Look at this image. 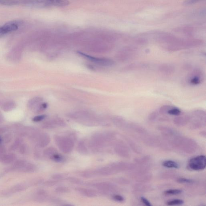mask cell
<instances>
[{
	"label": "cell",
	"instance_id": "obj_1",
	"mask_svg": "<svg viewBox=\"0 0 206 206\" xmlns=\"http://www.w3.org/2000/svg\"><path fill=\"white\" fill-rule=\"evenodd\" d=\"M54 140L59 149L64 153L71 152L75 146L73 138L68 137L56 135L54 137Z\"/></svg>",
	"mask_w": 206,
	"mask_h": 206
},
{
	"label": "cell",
	"instance_id": "obj_2",
	"mask_svg": "<svg viewBox=\"0 0 206 206\" xmlns=\"http://www.w3.org/2000/svg\"><path fill=\"white\" fill-rule=\"evenodd\" d=\"M28 3L41 7H63L69 4L68 0H29Z\"/></svg>",
	"mask_w": 206,
	"mask_h": 206
},
{
	"label": "cell",
	"instance_id": "obj_3",
	"mask_svg": "<svg viewBox=\"0 0 206 206\" xmlns=\"http://www.w3.org/2000/svg\"><path fill=\"white\" fill-rule=\"evenodd\" d=\"M104 133H96L91 137L89 142V148L92 151L98 152L106 144Z\"/></svg>",
	"mask_w": 206,
	"mask_h": 206
},
{
	"label": "cell",
	"instance_id": "obj_4",
	"mask_svg": "<svg viewBox=\"0 0 206 206\" xmlns=\"http://www.w3.org/2000/svg\"><path fill=\"white\" fill-rule=\"evenodd\" d=\"M191 169L199 171L204 170L206 166V158L205 155H201L191 159L188 162Z\"/></svg>",
	"mask_w": 206,
	"mask_h": 206
},
{
	"label": "cell",
	"instance_id": "obj_5",
	"mask_svg": "<svg viewBox=\"0 0 206 206\" xmlns=\"http://www.w3.org/2000/svg\"><path fill=\"white\" fill-rule=\"evenodd\" d=\"M138 52L136 48L130 47L126 48L121 52L118 56V58L120 60L125 61L132 60L136 57Z\"/></svg>",
	"mask_w": 206,
	"mask_h": 206
},
{
	"label": "cell",
	"instance_id": "obj_6",
	"mask_svg": "<svg viewBox=\"0 0 206 206\" xmlns=\"http://www.w3.org/2000/svg\"><path fill=\"white\" fill-rule=\"evenodd\" d=\"M202 79L203 74L202 72L200 70L196 69L193 71L190 74L188 81L190 84L197 86L202 82Z\"/></svg>",
	"mask_w": 206,
	"mask_h": 206
},
{
	"label": "cell",
	"instance_id": "obj_7",
	"mask_svg": "<svg viewBox=\"0 0 206 206\" xmlns=\"http://www.w3.org/2000/svg\"><path fill=\"white\" fill-rule=\"evenodd\" d=\"M149 67V64L146 62H136L127 65L124 68L123 70L126 72L133 71L146 69Z\"/></svg>",
	"mask_w": 206,
	"mask_h": 206
},
{
	"label": "cell",
	"instance_id": "obj_8",
	"mask_svg": "<svg viewBox=\"0 0 206 206\" xmlns=\"http://www.w3.org/2000/svg\"><path fill=\"white\" fill-rule=\"evenodd\" d=\"M18 24L16 22L7 23L0 27V36L7 34L9 33L16 31L18 28Z\"/></svg>",
	"mask_w": 206,
	"mask_h": 206
},
{
	"label": "cell",
	"instance_id": "obj_9",
	"mask_svg": "<svg viewBox=\"0 0 206 206\" xmlns=\"http://www.w3.org/2000/svg\"><path fill=\"white\" fill-rule=\"evenodd\" d=\"M78 54L81 55L82 56L86 58H88L89 60L91 61L95 62L98 64L103 65H106V66H112L114 64V62L112 60L108 59H103L97 58L94 57L90 56L87 55L82 52H78Z\"/></svg>",
	"mask_w": 206,
	"mask_h": 206
},
{
	"label": "cell",
	"instance_id": "obj_10",
	"mask_svg": "<svg viewBox=\"0 0 206 206\" xmlns=\"http://www.w3.org/2000/svg\"><path fill=\"white\" fill-rule=\"evenodd\" d=\"M175 69L174 65L169 63L161 64L158 67L159 72L165 75H172L175 72Z\"/></svg>",
	"mask_w": 206,
	"mask_h": 206
},
{
	"label": "cell",
	"instance_id": "obj_11",
	"mask_svg": "<svg viewBox=\"0 0 206 206\" xmlns=\"http://www.w3.org/2000/svg\"><path fill=\"white\" fill-rule=\"evenodd\" d=\"M51 137L46 133H41L37 140V145L40 148H44L49 144Z\"/></svg>",
	"mask_w": 206,
	"mask_h": 206
},
{
	"label": "cell",
	"instance_id": "obj_12",
	"mask_svg": "<svg viewBox=\"0 0 206 206\" xmlns=\"http://www.w3.org/2000/svg\"><path fill=\"white\" fill-rule=\"evenodd\" d=\"M32 198L35 201L43 202L48 200V197L46 192L43 190H39L34 194Z\"/></svg>",
	"mask_w": 206,
	"mask_h": 206
},
{
	"label": "cell",
	"instance_id": "obj_13",
	"mask_svg": "<svg viewBox=\"0 0 206 206\" xmlns=\"http://www.w3.org/2000/svg\"><path fill=\"white\" fill-rule=\"evenodd\" d=\"M96 171L97 175L106 176L114 174L115 170L111 165H110V166H105L100 168Z\"/></svg>",
	"mask_w": 206,
	"mask_h": 206
},
{
	"label": "cell",
	"instance_id": "obj_14",
	"mask_svg": "<svg viewBox=\"0 0 206 206\" xmlns=\"http://www.w3.org/2000/svg\"><path fill=\"white\" fill-rule=\"evenodd\" d=\"M65 123L60 120L52 121L48 122L45 123L43 125V127L47 129H51L59 127H63L65 126Z\"/></svg>",
	"mask_w": 206,
	"mask_h": 206
},
{
	"label": "cell",
	"instance_id": "obj_15",
	"mask_svg": "<svg viewBox=\"0 0 206 206\" xmlns=\"http://www.w3.org/2000/svg\"><path fill=\"white\" fill-rule=\"evenodd\" d=\"M28 186L27 184H18L13 186L10 189L7 190L10 196L16 192H20L26 190L28 188Z\"/></svg>",
	"mask_w": 206,
	"mask_h": 206
},
{
	"label": "cell",
	"instance_id": "obj_16",
	"mask_svg": "<svg viewBox=\"0 0 206 206\" xmlns=\"http://www.w3.org/2000/svg\"><path fill=\"white\" fill-rule=\"evenodd\" d=\"M93 186L97 189L104 192L109 191L113 188L112 185L105 182L95 183L93 184Z\"/></svg>",
	"mask_w": 206,
	"mask_h": 206
},
{
	"label": "cell",
	"instance_id": "obj_17",
	"mask_svg": "<svg viewBox=\"0 0 206 206\" xmlns=\"http://www.w3.org/2000/svg\"><path fill=\"white\" fill-rule=\"evenodd\" d=\"M78 192L81 195L85 197L93 198L96 197L97 193L95 191L93 190L87 189V188H79L77 189Z\"/></svg>",
	"mask_w": 206,
	"mask_h": 206
},
{
	"label": "cell",
	"instance_id": "obj_18",
	"mask_svg": "<svg viewBox=\"0 0 206 206\" xmlns=\"http://www.w3.org/2000/svg\"><path fill=\"white\" fill-rule=\"evenodd\" d=\"M16 156L13 153H9L6 154L3 158L1 163L5 165L11 164L16 161Z\"/></svg>",
	"mask_w": 206,
	"mask_h": 206
},
{
	"label": "cell",
	"instance_id": "obj_19",
	"mask_svg": "<svg viewBox=\"0 0 206 206\" xmlns=\"http://www.w3.org/2000/svg\"><path fill=\"white\" fill-rule=\"evenodd\" d=\"M36 170V167L34 164L27 162L21 170L20 172L30 173V172H35Z\"/></svg>",
	"mask_w": 206,
	"mask_h": 206
},
{
	"label": "cell",
	"instance_id": "obj_20",
	"mask_svg": "<svg viewBox=\"0 0 206 206\" xmlns=\"http://www.w3.org/2000/svg\"><path fill=\"white\" fill-rule=\"evenodd\" d=\"M77 151L80 154L87 155L88 153V148L84 141H81L78 143L77 146Z\"/></svg>",
	"mask_w": 206,
	"mask_h": 206
},
{
	"label": "cell",
	"instance_id": "obj_21",
	"mask_svg": "<svg viewBox=\"0 0 206 206\" xmlns=\"http://www.w3.org/2000/svg\"><path fill=\"white\" fill-rule=\"evenodd\" d=\"M58 153L57 150L53 147H50L45 149L43 152V155L45 157L51 158V157Z\"/></svg>",
	"mask_w": 206,
	"mask_h": 206
},
{
	"label": "cell",
	"instance_id": "obj_22",
	"mask_svg": "<svg viewBox=\"0 0 206 206\" xmlns=\"http://www.w3.org/2000/svg\"><path fill=\"white\" fill-rule=\"evenodd\" d=\"M162 165L165 167L177 169L179 168L178 163L172 160H166L162 163Z\"/></svg>",
	"mask_w": 206,
	"mask_h": 206
},
{
	"label": "cell",
	"instance_id": "obj_23",
	"mask_svg": "<svg viewBox=\"0 0 206 206\" xmlns=\"http://www.w3.org/2000/svg\"><path fill=\"white\" fill-rule=\"evenodd\" d=\"M23 140L21 138H16L12 144L11 145L9 148V150L10 151H14L17 150L19 148V146L23 143Z\"/></svg>",
	"mask_w": 206,
	"mask_h": 206
},
{
	"label": "cell",
	"instance_id": "obj_24",
	"mask_svg": "<svg viewBox=\"0 0 206 206\" xmlns=\"http://www.w3.org/2000/svg\"><path fill=\"white\" fill-rule=\"evenodd\" d=\"M82 176L86 178H91L95 177L97 175L96 171H87L82 172L81 174Z\"/></svg>",
	"mask_w": 206,
	"mask_h": 206
},
{
	"label": "cell",
	"instance_id": "obj_25",
	"mask_svg": "<svg viewBox=\"0 0 206 206\" xmlns=\"http://www.w3.org/2000/svg\"><path fill=\"white\" fill-rule=\"evenodd\" d=\"M184 201L180 199H174L167 202L166 204L168 206L180 205H183Z\"/></svg>",
	"mask_w": 206,
	"mask_h": 206
},
{
	"label": "cell",
	"instance_id": "obj_26",
	"mask_svg": "<svg viewBox=\"0 0 206 206\" xmlns=\"http://www.w3.org/2000/svg\"><path fill=\"white\" fill-rule=\"evenodd\" d=\"M181 113V111L179 108H177L173 107L168 111L167 114L173 115H179Z\"/></svg>",
	"mask_w": 206,
	"mask_h": 206
},
{
	"label": "cell",
	"instance_id": "obj_27",
	"mask_svg": "<svg viewBox=\"0 0 206 206\" xmlns=\"http://www.w3.org/2000/svg\"><path fill=\"white\" fill-rule=\"evenodd\" d=\"M182 191L180 189H170L166 190L164 192L165 195H177L181 194Z\"/></svg>",
	"mask_w": 206,
	"mask_h": 206
},
{
	"label": "cell",
	"instance_id": "obj_28",
	"mask_svg": "<svg viewBox=\"0 0 206 206\" xmlns=\"http://www.w3.org/2000/svg\"><path fill=\"white\" fill-rule=\"evenodd\" d=\"M173 107L172 105H163L160 108V109H159V112L160 114H167L169 110L171 108Z\"/></svg>",
	"mask_w": 206,
	"mask_h": 206
},
{
	"label": "cell",
	"instance_id": "obj_29",
	"mask_svg": "<svg viewBox=\"0 0 206 206\" xmlns=\"http://www.w3.org/2000/svg\"><path fill=\"white\" fill-rule=\"evenodd\" d=\"M28 146L26 144L22 143L18 148L19 151L21 154H26L28 152Z\"/></svg>",
	"mask_w": 206,
	"mask_h": 206
},
{
	"label": "cell",
	"instance_id": "obj_30",
	"mask_svg": "<svg viewBox=\"0 0 206 206\" xmlns=\"http://www.w3.org/2000/svg\"><path fill=\"white\" fill-rule=\"evenodd\" d=\"M51 159L53 161L57 162H61L62 161H63V159H64L62 156L58 154V153L52 156L51 158Z\"/></svg>",
	"mask_w": 206,
	"mask_h": 206
},
{
	"label": "cell",
	"instance_id": "obj_31",
	"mask_svg": "<svg viewBox=\"0 0 206 206\" xmlns=\"http://www.w3.org/2000/svg\"><path fill=\"white\" fill-rule=\"evenodd\" d=\"M6 154V149L3 145H0V162H1L3 158Z\"/></svg>",
	"mask_w": 206,
	"mask_h": 206
},
{
	"label": "cell",
	"instance_id": "obj_32",
	"mask_svg": "<svg viewBox=\"0 0 206 206\" xmlns=\"http://www.w3.org/2000/svg\"><path fill=\"white\" fill-rule=\"evenodd\" d=\"M68 191L69 189L67 187H64V186L57 187L55 189L56 192L58 193H65L68 192Z\"/></svg>",
	"mask_w": 206,
	"mask_h": 206
},
{
	"label": "cell",
	"instance_id": "obj_33",
	"mask_svg": "<svg viewBox=\"0 0 206 206\" xmlns=\"http://www.w3.org/2000/svg\"><path fill=\"white\" fill-rule=\"evenodd\" d=\"M67 180L70 182L75 184H77V185H81L83 183L82 181L79 179L76 178V177H69L67 178Z\"/></svg>",
	"mask_w": 206,
	"mask_h": 206
},
{
	"label": "cell",
	"instance_id": "obj_34",
	"mask_svg": "<svg viewBox=\"0 0 206 206\" xmlns=\"http://www.w3.org/2000/svg\"><path fill=\"white\" fill-rule=\"evenodd\" d=\"M12 139V136L11 134L7 133L5 134L3 137L2 141L5 143H8L11 141Z\"/></svg>",
	"mask_w": 206,
	"mask_h": 206
},
{
	"label": "cell",
	"instance_id": "obj_35",
	"mask_svg": "<svg viewBox=\"0 0 206 206\" xmlns=\"http://www.w3.org/2000/svg\"><path fill=\"white\" fill-rule=\"evenodd\" d=\"M177 182L180 183H187V184H192L195 182V181L193 180L190 179L181 178H179L177 180Z\"/></svg>",
	"mask_w": 206,
	"mask_h": 206
},
{
	"label": "cell",
	"instance_id": "obj_36",
	"mask_svg": "<svg viewBox=\"0 0 206 206\" xmlns=\"http://www.w3.org/2000/svg\"><path fill=\"white\" fill-rule=\"evenodd\" d=\"M46 117L45 115H38L33 118L32 120L34 122H39L43 120Z\"/></svg>",
	"mask_w": 206,
	"mask_h": 206
},
{
	"label": "cell",
	"instance_id": "obj_37",
	"mask_svg": "<svg viewBox=\"0 0 206 206\" xmlns=\"http://www.w3.org/2000/svg\"><path fill=\"white\" fill-rule=\"evenodd\" d=\"M202 0H185L183 3V4L185 5H192L197 2L200 1Z\"/></svg>",
	"mask_w": 206,
	"mask_h": 206
},
{
	"label": "cell",
	"instance_id": "obj_38",
	"mask_svg": "<svg viewBox=\"0 0 206 206\" xmlns=\"http://www.w3.org/2000/svg\"><path fill=\"white\" fill-rule=\"evenodd\" d=\"M113 199L115 201L120 202H122L125 200L124 197L120 195H115L113 196Z\"/></svg>",
	"mask_w": 206,
	"mask_h": 206
},
{
	"label": "cell",
	"instance_id": "obj_39",
	"mask_svg": "<svg viewBox=\"0 0 206 206\" xmlns=\"http://www.w3.org/2000/svg\"><path fill=\"white\" fill-rule=\"evenodd\" d=\"M63 178H64V176L61 174H56L52 176V178L54 180L56 181L61 180L63 179Z\"/></svg>",
	"mask_w": 206,
	"mask_h": 206
},
{
	"label": "cell",
	"instance_id": "obj_40",
	"mask_svg": "<svg viewBox=\"0 0 206 206\" xmlns=\"http://www.w3.org/2000/svg\"><path fill=\"white\" fill-rule=\"evenodd\" d=\"M56 183H57V182L55 180L53 181L50 180L45 182L44 185L46 186H54Z\"/></svg>",
	"mask_w": 206,
	"mask_h": 206
},
{
	"label": "cell",
	"instance_id": "obj_41",
	"mask_svg": "<svg viewBox=\"0 0 206 206\" xmlns=\"http://www.w3.org/2000/svg\"><path fill=\"white\" fill-rule=\"evenodd\" d=\"M140 200H141L142 202L145 205L147 206H152V205H151V203L149 202V200H148V199H146V198H145V197H141V198H140Z\"/></svg>",
	"mask_w": 206,
	"mask_h": 206
},
{
	"label": "cell",
	"instance_id": "obj_42",
	"mask_svg": "<svg viewBox=\"0 0 206 206\" xmlns=\"http://www.w3.org/2000/svg\"><path fill=\"white\" fill-rule=\"evenodd\" d=\"M158 113L157 112H154L151 113L150 115V118L151 120H153L155 119L158 116Z\"/></svg>",
	"mask_w": 206,
	"mask_h": 206
},
{
	"label": "cell",
	"instance_id": "obj_43",
	"mask_svg": "<svg viewBox=\"0 0 206 206\" xmlns=\"http://www.w3.org/2000/svg\"><path fill=\"white\" fill-rule=\"evenodd\" d=\"M7 131V129L5 128H0V134H4Z\"/></svg>",
	"mask_w": 206,
	"mask_h": 206
},
{
	"label": "cell",
	"instance_id": "obj_44",
	"mask_svg": "<svg viewBox=\"0 0 206 206\" xmlns=\"http://www.w3.org/2000/svg\"><path fill=\"white\" fill-rule=\"evenodd\" d=\"M42 106L43 108H46L47 107V104L46 103H44L42 105Z\"/></svg>",
	"mask_w": 206,
	"mask_h": 206
},
{
	"label": "cell",
	"instance_id": "obj_45",
	"mask_svg": "<svg viewBox=\"0 0 206 206\" xmlns=\"http://www.w3.org/2000/svg\"><path fill=\"white\" fill-rule=\"evenodd\" d=\"M2 142H3V141H2V139L0 138V145H2Z\"/></svg>",
	"mask_w": 206,
	"mask_h": 206
}]
</instances>
